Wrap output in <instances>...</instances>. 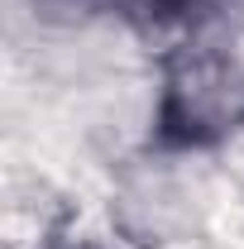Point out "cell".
I'll return each mask as SVG.
<instances>
[{
	"mask_svg": "<svg viewBox=\"0 0 244 249\" xmlns=\"http://www.w3.org/2000/svg\"><path fill=\"white\" fill-rule=\"evenodd\" d=\"M240 91H244V87L235 82L230 67H220V62H201V67H192L187 82H173V87H168L163 124H168V129L182 124V139L201 144V139L220 134L230 120H240V106H235V96H240Z\"/></svg>",
	"mask_w": 244,
	"mask_h": 249,
	"instance_id": "obj_1",
	"label": "cell"
}]
</instances>
